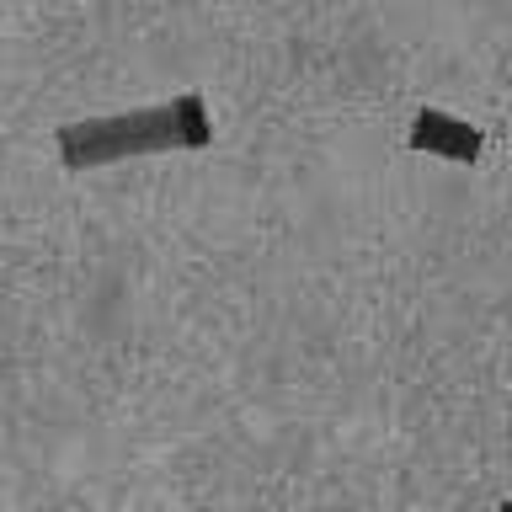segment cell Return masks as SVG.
<instances>
[{
    "mask_svg": "<svg viewBox=\"0 0 512 512\" xmlns=\"http://www.w3.org/2000/svg\"><path fill=\"white\" fill-rule=\"evenodd\" d=\"M208 144H214V118H208V102L198 91H182L155 107L107 112V118H80L54 134L64 171H96L134 155H166V150L176 155V150H208Z\"/></svg>",
    "mask_w": 512,
    "mask_h": 512,
    "instance_id": "1",
    "label": "cell"
},
{
    "mask_svg": "<svg viewBox=\"0 0 512 512\" xmlns=\"http://www.w3.org/2000/svg\"><path fill=\"white\" fill-rule=\"evenodd\" d=\"M406 144L416 155H438V160H454V166H480V155H486V128H475L470 118H459V112L422 107L411 118Z\"/></svg>",
    "mask_w": 512,
    "mask_h": 512,
    "instance_id": "2",
    "label": "cell"
},
{
    "mask_svg": "<svg viewBox=\"0 0 512 512\" xmlns=\"http://www.w3.org/2000/svg\"><path fill=\"white\" fill-rule=\"evenodd\" d=\"M496 512H512V502H507V507H496Z\"/></svg>",
    "mask_w": 512,
    "mask_h": 512,
    "instance_id": "3",
    "label": "cell"
}]
</instances>
